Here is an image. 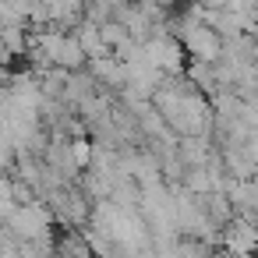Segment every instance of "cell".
Returning <instances> with one entry per match:
<instances>
[{"mask_svg": "<svg viewBox=\"0 0 258 258\" xmlns=\"http://www.w3.org/2000/svg\"><path fill=\"white\" fill-rule=\"evenodd\" d=\"M180 184L187 191H195V195H209L212 191V170L209 166H187L184 177H180Z\"/></svg>", "mask_w": 258, "mask_h": 258, "instance_id": "obj_2", "label": "cell"}, {"mask_svg": "<svg viewBox=\"0 0 258 258\" xmlns=\"http://www.w3.org/2000/svg\"><path fill=\"white\" fill-rule=\"evenodd\" d=\"M75 32H78V39H82V46H85V53H89V60H96V57H106V53H113L110 50V43L103 39V29H99V22H82V25H75Z\"/></svg>", "mask_w": 258, "mask_h": 258, "instance_id": "obj_1", "label": "cell"}]
</instances>
